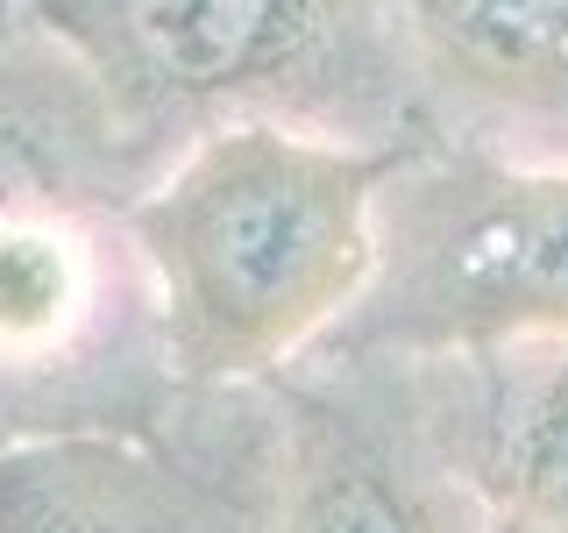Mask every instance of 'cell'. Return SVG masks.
<instances>
[{
	"mask_svg": "<svg viewBox=\"0 0 568 533\" xmlns=\"http://www.w3.org/2000/svg\"><path fill=\"white\" fill-rule=\"evenodd\" d=\"M568 342V157L426 135L377 200V278L327 349L497 355Z\"/></svg>",
	"mask_w": 568,
	"mask_h": 533,
	"instance_id": "3957f363",
	"label": "cell"
},
{
	"mask_svg": "<svg viewBox=\"0 0 568 533\" xmlns=\"http://www.w3.org/2000/svg\"><path fill=\"white\" fill-rule=\"evenodd\" d=\"M426 135L568 157V0H398Z\"/></svg>",
	"mask_w": 568,
	"mask_h": 533,
	"instance_id": "8992f818",
	"label": "cell"
},
{
	"mask_svg": "<svg viewBox=\"0 0 568 533\" xmlns=\"http://www.w3.org/2000/svg\"><path fill=\"white\" fill-rule=\"evenodd\" d=\"M426 384L497 533H568V342L434 355Z\"/></svg>",
	"mask_w": 568,
	"mask_h": 533,
	"instance_id": "52a82bcc",
	"label": "cell"
},
{
	"mask_svg": "<svg viewBox=\"0 0 568 533\" xmlns=\"http://www.w3.org/2000/svg\"><path fill=\"white\" fill-rule=\"evenodd\" d=\"M150 178L221 121H292L377 150L426 142L398 0H22Z\"/></svg>",
	"mask_w": 568,
	"mask_h": 533,
	"instance_id": "7a4b0ae2",
	"label": "cell"
},
{
	"mask_svg": "<svg viewBox=\"0 0 568 533\" xmlns=\"http://www.w3.org/2000/svg\"><path fill=\"white\" fill-rule=\"evenodd\" d=\"M405 150L221 121L121 207L178 391H263L342 334L377 278V200Z\"/></svg>",
	"mask_w": 568,
	"mask_h": 533,
	"instance_id": "6da1fadb",
	"label": "cell"
},
{
	"mask_svg": "<svg viewBox=\"0 0 568 533\" xmlns=\"http://www.w3.org/2000/svg\"><path fill=\"white\" fill-rule=\"evenodd\" d=\"M14 434H36V420H29L22 399H8V391H0V441H14Z\"/></svg>",
	"mask_w": 568,
	"mask_h": 533,
	"instance_id": "ba28073f",
	"label": "cell"
},
{
	"mask_svg": "<svg viewBox=\"0 0 568 533\" xmlns=\"http://www.w3.org/2000/svg\"><path fill=\"white\" fill-rule=\"evenodd\" d=\"M271 413L263 533H497L426 363L320 349L271 384Z\"/></svg>",
	"mask_w": 568,
	"mask_h": 533,
	"instance_id": "5b68a950",
	"label": "cell"
},
{
	"mask_svg": "<svg viewBox=\"0 0 568 533\" xmlns=\"http://www.w3.org/2000/svg\"><path fill=\"white\" fill-rule=\"evenodd\" d=\"M14 36H22V0H0V58H8Z\"/></svg>",
	"mask_w": 568,
	"mask_h": 533,
	"instance_id": "9c48e42d",
	"label": "cell"
},
{
	"mask_svg": "<svg viewBox=\"0 0 568 533\" xmlns=\"http://www.w3.org/2000/svg\"><path fill=\"white\" fill-rule=\"evenodd\" d=\"M271 441V384L36 426L0 441V533H263Z\"/></svg>",
	"mask_w": 568,
	"mask_h": 533,
	"instance_id": "277c9868",
	"label": "cell"
}]
</instances>
